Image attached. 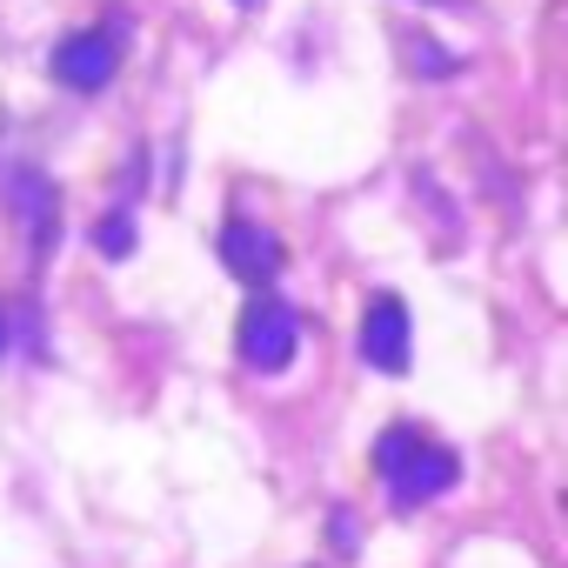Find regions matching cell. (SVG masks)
<instances>
[{
  "instance_id": "6da1fadb",
  "label": "cell",
  "mask_w": 568,
  "mask_h": 568,
  "mask_svg": "<svg viewBox=\"0 0 568 568\" xmlns=\"http://www.w3.org/2000/svg\"><path fill=\"white\" fill-rule=\"evenodd\" d=\"M375 468H382V481H388V495H395L402 515L422 508V501H435V495L455 488V475H462V462H455L442 442H428L422 428H382Z\"/></svg>"
},
{
  "instance_id": "7a4b0ae2",
  "label": "cell",
  "mask_w": 568,
  "mask_h": 568,
  "mask_svg": "<svg viewBox=\"0 0 568 568\" xmlns=\"http://www.w3.org/2000/svg\"><path fill=\"white\" fill-rule=\"evenodd\" d=\"M234 348H241V362L254 375H281L295 362V348H302V315L281 295H247V308L234 322Z\"/></svg>"
},
{
  "instance_id": "3957f363",
  "label": "cell",
  "mask_w": 568,
  "mask_h": 568,
  "mask_svg": "<svg viewBox=\"0 0 568 568\" xmlns=\"http://www.w3.org/2000/svg\"><path fill=\"white\" fill-rule=\"evenodd\" d=\"M121 74V28H81L54 48V81L74 94H101Z\"/></svg>"
},
{
  "instance_id": "277c9868",
  "label": "cell",
  "mask_w": 568,
  "mask_h": 568,
  "mask_svg": "<svg viewBox=\"0 0 568 568\" xmlns=\"http://www.w3.org/2000/svg\"><path fill=\"white\" fill-rule=\"evenodd\" d=\"M221 261H227V274L241 281V288L267 295L274 274H281V241H274L261 221H227V227H221Z\"/></svg>"
},
{
  "instance_id": "5b68a950",
  "label": "cell",
  "mask_w": 568,
  "mask_h": 568,
  "mask_svg": "<svg viewBox=\"0 0 568 568\" xmlns=\"http://www.w3.org/2000/svg\"><path fill=\"white\" fill-rule=\"evenodd\" d=\"M408 335H415V328H408V308H402L395 295L368 302V315H362V355H368V368H382V375H408V355H415Z\"/></svg>"
},
{
  "instance_id": "8992f818",
  "label": "cell",
  "mask_w": 568,
  "mask_h": 568,
  "mask_svg": "<svg viewBox=\"0 0 568 568\" xmlns=\"http://www.w3.org/2000/svg\"><path fill=\"white\" fill-rule=\"evenodd\" d=\"M8 207H14V221H21V234H28V247H34V261L54 247V221H61V194H54V181L48 174H14L8 181Z\"/></svg>"
},
{
  "instance_id": "52a82bcc",
  "label": "cell",
  "mask_w": 568,
  "mask_h": 568,
  "mask_svg": "<svg viewBox=\"0 0 568 568\" xmlns=\"http://www.w3.org/2000/svg\"><path fill=\"white\" fill-rule=\"evenodd\" d=\"M94 247H101L108 261H121V254H134V221H128V214L114 207V214H108V221L94 227Z\"/></svg>"
},
{
  "instance_id": "ba28073f",
  "label": "cell",
  "mask_w": 568,
  "mask_h": 568,
  "mask_svg": "<svg viewBox=\"0 0 568 568\" xmlns=\"http://www.w3.org/2000/svg\"><path fill=\"white\" fill-rule=\"evenodd\" d=\"M408 54H415V61H422V68H428V81H448V74H455V61H448V54H442V48H428V41H422V34H415V41H408Z\"/></svg>"
},
{
  "instance_id": "9c48e42d",
  "label": "cell",
  "mask_w": 568,
  "mask_h": 568,
  "mask_svg": "<svg viewBox=\"0 0 568 568\" xmlns=\"http://www.w3.org/2000/svg\"><path fill=\"white\" fill-rule=\"evenodd\" d=\"M0 355H8V315H0Z\"/></svg>"
},
{
  "instance_id": "30bf717a",
  "label": "cell",
  "mask_w": 568,
  "mask_h": 568,
  "mask_svg": "<svg viewBox=\"0 0 568 568\" xmlns=\"http://www.w3.org/2000/svg\"><path fill=\"white\" fill-rule=\"evenodd\" d=\"M241 8H261V0H241Z\"/></svg>"
}]
</instances>
